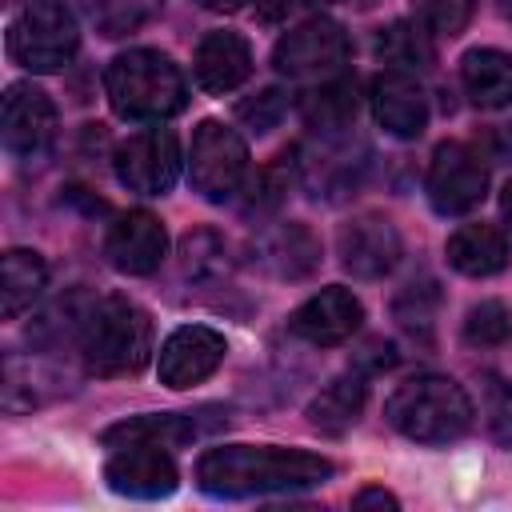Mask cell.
Masks as SVG:
<instances>
[{"label":"cell","instance_id":"8992f818","mask_svg":"<svg viewBox=\"0 0 512 512\" xmlns=\"http://www.w3.org/2000/svg\"><path fill=\"white\" fill-rule=\"evenodd\" d=\"M248 172V144L220 120H200L196 136H192V160H188V176L192 188L220 204L228 196L240 192V180Z\"/></svg>","mask_w":512,"mask_h":512},{"label":"cell","instance_id":"8d00e7d4","mask_svg":"<svg viewBox=\"0 0 512 512\" xmlns=\"http://www.w3.org/2000/svg\"><path fill=\"white\" fill-rule=\"evenodd\" d=\"M196 4H204V8H212V12H236V8H244L248 0H196Z\"/></svg>","mask_w":512,"mask_h":512},{"label":"cell","instance_id":"d6986e66","mask_svg":"<svg viewBox=\"0 0 512 512\" xmlns=\"http://www.w3.org/2000/svg\"><path fill=\"white\" fill-rule=\"evenodd\" d=\"M444 256L464 276H496L508 264V236L496 224H464L448 236Z\"/></svg>","mask_w":512,"mask_h":512},{"label":"cell","instance_id":"1f68e13d","mask_svg":"<svg viewBox=\"0 0 512 512\" xmlns=\"http://www.w3.org/2000/svg\"><path fill=\"white\" fill-rule=\"evenodd\" d=\"M480 396H484V424H488L492 440L504 444V448H512V384L504 376H492L488 372Z\"/></svg>","mask_w":512,"mask_h":512},{"label":"cell","instance_id":"4fadbf2b","mask_svg":"<svg viewBox=\"0 0 512 512\" xmlns=\"http://www.w3.org/2000/svg\"><path fill=\"white\" fill-rule=\"evenodd\" d=\"M104 480L112 492L132 496V500H160L172 496L180 484V472L168 456V448L160 444H124L108 464H104Z\"/></svg>","mask_w":512,"mask_h":512},{"label":"cell","instance_id":"836d02e7","mask_svg":"<svg viewBox=\"0 0 512 512\" xmlns=\"http://www.w3.org/2000/svg\"><path fill=\"white\" fill-rule=\"evenodd\" d=\"M368 168V160H356L344 144L340 148H332L328 156H324V164H316V172H320V180H316V188H324V196H344V192H352L356 188V180H360V172Z\"/></svg>","mask_w":512,"mask_h":512},{"label":"cell","instance_id":"74e56055","mask_svg":"<svg viewBox=\"0 0 512 512\" xmlns=\"http://www.w3.org/2000/svg\"><path fill=\"white\" fill-rule=\"evenodd\" d=\"M500 212H504V220H508V228H512V180H508L504 192H500Z\"/></svg>","mask_w":512,"mask_h":512},{"label":"cell","instance_id":"ba28073f","mask_svg":"<svg viewBox=\"0 0 512 512\" xmlns=\"http://www.w3.org/2000/svg\"><path fill=\"white\" fill-rule=\"evenodd\" d=\"M348 32L328 20V16H312L296 28H288L272 52L276 72H284L288 80H312V76H328L348 60Z\"/></svg>","mask_w":512,"mask_h":512},{"label":"cell","instance_id":"f35d334b","mask_svg":"<svg viewBox=\"0 0 512 512\" xmlns=\"http://www.w3.org/2000/svg\"><path fill=\"white\" fill-rule=\"evenodd\" d=\"M496 4H500V12H508V16H512V0H496Z\"/></svg>","mask_w":512,"mask_h":512},{"label":"cell","instance_id":"ffe728a7","mask_svg":"<svg viewBox=\"0 0 512 512\" xmlns=\"http://www.w3.org/2000/svg\"><path fill=\"white\" fill-rule=\"evenodd\" d=\"M460 84L476 108L512 104V56L500 48H472L460 60Z\"/></svg>","mask_w":512,"mask_h":512},{"label":"cell","instance_id":"4dcf8cb0","mask_svg":"<svg viewBox=\"0 0 512 512\" xmlns=\"http://www.w3.org/2000/svg\"><path fill=\"white\" fill-rule=\"evenodd\" d=\"M512 336V320H508V308L500 300H480L476 308H468L464 316V340L472 348H496Z\"/></svg>","mask_w":512,"mask_h":512},{"label":"cell","instance_id":"9c48e42d","mask_svg":"<svg viewBox=\"0 0 512 512\" xmlns=\"http://www.w3.org/2000/svg\"><path fill=\"white\" fill-rule=\"evenodd\" d=\"M488 196V164L476 148L448 140L432 152L428 164V200L436 212L444 216H460L472 212L480 200Z\"/></svg>","mask_w":512,"mask_h":512},{"label":"cell","instance_id":"603a6c76","mask_svg":"<svg viewBox=\"0 0 512 512\" xmlns=\"http://www.w3.org/2000/svg\"><path fill=\"white\" fill-rule=\"evenodd\" d=\"M364 400H368L364 376H336L320 396H312V404H308V424L320 428L324 436H344V432L360 420Z\"/></svg>","mask_w":512,"mask_h":512},{"label":"cell","instance_id":"484cf974","mask_svg":"<svg viewBox=\"0 0 512 512\" xmlns=\"http://www.w3.org/2000/svg\"><path fill=\"white\" fill-rule=\"evenodd\" d=\"M376 56L384 60V64H396L400 72L404 68H432V60H436V52H432V36L412 20H396V24H388V28H380L376 32Z\"/></svg>","mask_w":512,"mask_h":512},{"label":"cell","instance_id":"6da1fadb","mask_svg":"<svg viewBox=\"0 0 512 512\" xmlns=\"http://www.w3.org/2000/svg\"><path fill=\"white\" fill-rule=\"evenodd\" d=\"M332 472L336 464L328 456L304 448H280V444H224V448H208L196 460V484L220 500L316 488Z\"/></svg>","mask_w":512,"mask_h":512},{"label":"cell","instance_id":"2e32d148","mask_svg":"<svg viewBox=\"0 0 512 512\" xmlns=\"http://www.w3.org/2000/svg\"><path fill=\"white\" fill-rule=\"evenodd\" d=\"M360 320H364V304L348 288L328 284V288H320L316 296H308L288 316V328H292V336L328 348V344H344L360 328Z\"/></svg>","mask_w":512,"mask_h":512},{"label":"cell","instance_id":"e575fe53","mask_svg":"<svg viewBox=\"0 0 512 512\" xmlns=\"http://www.w3.org/2000/svg\"><path fill=\"white\" fill-rule=\"evenodd\" d=\"M356 364H360V368H372V372L392 368V364H396V348L384 344V340H372V344H368V356H356Z\"/></svg>","mask_w":512,"mask_h":512},{"label":"cell","instance_id":"ab89813d","mask_svg":"<svg viewBox=\"0 0 512 512\" xmlns=\"http://www.w3.org/2000/svg\"><path fill=\"white\" fill-rule=\"evenodd\" d=\"M296 4H332V0H296Z\"/></svg>","mask_w":512,"mask_h":512},{"label":"cell","instance_id":"60d3db41","mask_svg":"<svg viewBox=\"0 0 512 512\" xmlns=\"http://www.w3.org/2000/svg\"><path fill=\"white\" fill-rule=\"evenodd\" d=\"M356 4H376V0H356Z\"/></svg>","mask_w":512,"mask_h":512},{"label":"cell","instance_id":"44dd1931","mask_svg":"<svg viewBox=\"0 0 512 512\" xmlns=\"http://www.w3.org/2000/svg\"><path fill=\"white\" fill-rule=\"evenodd\" d=\"M260 252H264L260 260H264L276 276H284V280H304V276H312L316 264H320V240H316L304 224H296V220L272 228V232L260 240Z\"/></svg>","mask_w":512,"mask_h":512},{"label":"cell","instance_id":"7402d4cb","mask_svg":"<svg viewBox=\"0 0 512 512\" xmlns=\"http://www.w3.org/2000/svg\"><path fill=\"white\" fill-rule=\"evenodd\" d=\"M44 288H48V268H44L40 252H32V248L4 252V264H0V312H4V320H16L24 308H32Z\"/></svg>","mask_w":512,"mask_h":512},{"label":"cell","instance_id":"4316f807","mask_svg":"<svg viewBox=\"0 0 512 512\" xmlns=\"http://www.w3.org/2000/svg\"><path fill=\"white\" fill-rule=\"evenodd\" d=\"M180 272L196 284L204 280H216L228 272V244L220 240V232L212 228H192L184 240H180Z\"/></svg>","mask_w":512,"mask_h":512},{"label":"cell","instance_id":"9a60e30c","mask_svg":"<svg viewBox=\"0 0 512 512\" xmlns=\"http://www.w3.org/2000/svg\"><path fill=\"white\" fill-rule=\"evenodd\" d=\"M224 352H228V344H224V336L216 328L184 324L160 348V384H168V388H192V384L208 380L220 368Z\"/></svg>","mask_w":512,"mask_h":512},{"label":"cell","instance_id":"e0dca14e","mask_svg":"<svg viewBox=\"0 0 512 512\" xmlns=\"http://www.w3.org/2000/svg\"><path fill=\"white\" fill-rule=\"evenodd\" d=\"M372 112L376 124L396 140H416L428 128V96L416 76L388 68L372 80Z\"/></svg>","mask_w":512,"mask_h":512},{"label":"cell","instance_id":"8fae6325","mask_svg":"<svg viewBox=\"0 0 512 512\" xmlns=\"http://www.w3.org/2000/svg\"><path fill=\"white\" fill-rule=\"evenodd\" d=\"M336 252H340L344 272H352L360 280H380L400 264L404 240H400V232L388 216L364 212V216H352L336 232Z\"/></svg>","mask_w":512,"mask_h":512},{"label":"cell","instance_id":"f546056e","mask_svg":"<svg viewBox=\"0 0 512 512\" xmlns=\"http://www.w3.org/2000/svg\"><path fill=\"white\" fill-rule=\"evenodd\" d=\"M436 304H440V292H436L432 280H424V284L404 288V292L396 296L392 312H396L400 328H408L412 336H424V340H428V336H432V320H436Z\"/></svg>","mask_w":512,"mask_h":512},{"label":"cell","instance_id":"52a82bcc","mask_svg":"<svg viewBox=\"0 0 512 512\" xmlns=\"http://www.w3.org/2000/svg\"><path fill=\"white\" fill-rule=\"evenodd\" d=\"M116 180L128 188V192H140V196H164L172 192L176 176H180V144H176V132L172 128H144L136 136H128L120 148H116Z\"/></svg>","mask_w":512,"mask_h":512},{"label":"cell","instance_id":"83f0119b","mask_svg":"<svg viewBox=\"0 0 512 512\" xmlns=\"http://www.w3.org/2000/svg\"><path fill=\"white\" fill-rule=\"evenodd\" d=\"M292 176H296V160L284 152V156H276L272 164H264L256 176H252V184H248V196H244V212L248 216H264V212H276L280 204H284V196H288V188H292Z\"/></svg>","mask_w":512,"mask_h":512},{"label":"cell","instance_id":"d4e9b609","mask_svg":"<svg viewBox=\"0 0 512 512\" xmlns=\"http://www.w3.org/2000/svg\"><path fill=\"white\" fill-rule=\"evenodd\" d=\"M160 4L164 0H80V12L100 36L116 40V36L140 32L148 20H156Z\"/></svg>","mask_w":512,"mask_h":512},{"label":"cell","instance_id":"5b68a950","mask_svg":"<svg viewBox=\"0 0 512 512\" xmlns=\"http://www.w3.org/2000/svg\"><path fill=\"white\" fill-rule=\"evenodd\" d=\"M80 48L76 16L60 0H32L8 24V56L28 72H60Z\"/></svg>","mask_w":512,"mask_h":512},{"label":"cell","instance_id":"f1b7e54d","mask_svg":"<svg viewBox=\"0 0 512 512\" xmlns=\"http://www.w3.org/2000/svg\"><path fill=\"white\" fill-rule=\"evenodd\" d=\"M476 12V0H416L412 20L436 40V36H460Z\"/></svg>","mask_w":512,"mask_h":512},{"label":"cell","instance_id":"30bf717a","mask_svg":"<svg viewBox=\"0 0 512 512\" xmlns=\"http://www.w3.org/2000/svg\"><path fill=\"white\" fill-rule=\"evenodd\" d=\"M228 424H232V412L228 408H216V404H204L196 412H148V416H128V420L104 428L100 432V444H108V448H124V444L176 448V444L212 436V432H220Z\"/></svg>","mask_w":512,"mask_h":512},{"label":"cell","instance_id":"d590c367","mask_svg":"<svg viewBox=\"0 0 512 512\" xmlns=\"http://www.w3.org/2000/svg\"><path fill=\"white\" fill-rule=\"evenodd\" d=\"M352 504H356V508H372V504H376V508H396L400 500H396L392 492H384V488H360V492L352 496Z\"/></svg>","mask_w":512,"mask_h":512},{"label":"cell","instance_id":"7a4b0ae2","mask_svg":"<svg viewBox=\"0 0 512 512\" xmlns=\"http://www.w3.org/2000/svg\"><path fill=\"white\" fill-rule=\"evenodd\" d=\"M80 356L92 376H132L152 356V320L128 296H100L80 316Z\"/></svg>","mask_w":512,"mask_h":512},{"label":"cell","instance_id":"277c9868","mask_svg":"<svg viewBox=\"0 0 512 512\" xmlns=\"http://www.w3.org/2000/svg\"><path fill=\"white\" fill-rule=\"evenodd\" d=\"M388 424L420 444H452L472 428V400L452 376H412L404 380L388 404Z\"/></svg>","mask_w":512,"mask_h":512},{"label":"cell","instance_id":"ac0fdd59","mask_svg":"<svg viewBox=\"0 0 512 512\" xmlns=\"http://www.w3.org/2000/svg\"><path fill=\"white\" fill-rule=\"evenodd\" d=\"M192 72H196V84L212 96H224L232 88H240L252 72V48L240 32H208L196 48V60H192Z\"/></svg>","mask_w":512,"mask_h":512},{"label":"cell","instance_id":"5bb4252c","mask_svg":"<svg viewBox=\"0 0 512 512\" xmlns=\"http://www.w3.org/2000/svg\"><path fill=\"white\" fill-rule=\"evenodd\" d=\"M168 252V232L152 212H124L108 224L104 232V256L112 268L128 272V276H148L160 268Z\"/></svg>","mask_w":512,"mask_h":512},{"label":"cell","instance_id":"7c38bea8","mask_svg":"<svg viewBox=\"0 0 512 512\" xmlns=\"http://www.w3.org/2000/svg\"><path fill=\"white\" fill-rule=\"evenodd\" d=\"M56 140V104L36 84H12L4 92V148L16 160H40Z\"/></svg>","mask_w":512,"mask_h":512},{"label":"cell","instance_id":"cb8c5ba5","mask_svg":"<svg viewBox=\"0 0 512 512\" xmlns=\"http://www.w3.org/2000/svg\"><path fill=\"white\" fill-rule=\"evenodd\" d=\"M300 112L308 120L312 132L320 136H340L344 128H352L356 112H360V92H356V80L340 76V80H328L320 88H312L304 100H300Z\"/></svg>","mask_w":512,"mask_h":512},{"label":"cell","instance_id":"3957f363","mask_svg":"<svg viewBox=\"0 0 512 512\" xmlns=\"http://www.w3.org/2000/svg\"><path fill=\"white\" fill-rule=\"evenodd\" d=\"M104 92L124 120H168L188 104V88L172 56L156 48H128L104 72Z\"/></svg>","mask_w":512,"mask_h":512},{"label":"cell","instance_id":"d6a6232c","mask_svg":"<svg viewBox=\"0 0 512 512\" xmlns=\"http://www.w3.org/2000/svg\"><path fill=\"white\" fill-rule=\"evenodd\" d=\"M284 112H288V92L284 88H260L256 96L236 104V120L248 124V132H256V136L272 132L284 120Z\"/></svg>","mask_w":512,"mask_h":512}]
</instances>
